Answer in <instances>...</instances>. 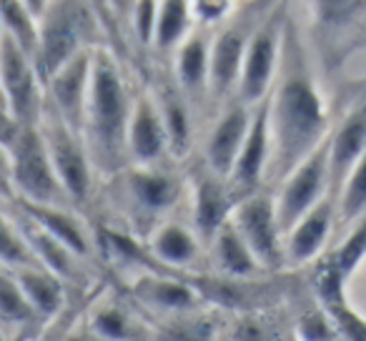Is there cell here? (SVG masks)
<instances>
[{
    "instance_id": "cell-1",
    "label": "cell",
    "mask_w": 366,
    "mask_h": 341,
    "mask_svg": "<svg viewBox=\"0 0 366 341\" xmlns=\"http://www.w3.org/2000/svg\"><path fill=\"white\" fill-rule=\"evenodd\" d=\"M331 123L334 118L326 106L324 83L311 61L304 28L289 13L279 73L266 98V126H269L266 189L281 184L329 138Z\"/></svg>"
},
{
    "instance_id": "cell-2",
    "label": "cell",
    "mask_w": 366,
    "mask_h": 341,
    "mask_svg": "<svg viewBox=\"0 0 366 341\" xmlns=\"http://www.w3.org/2000/svg\"><path fill=\"white\" fill-rule=\"evenodd\" d=\"M136 91L138 88L131 86L121 58L108 46L96 48L91 61V83H88L86 108H83L81 136L101 181L111 179L128 166L126 128Z\"/></svg>"
},
{
    "instance_id": "cell-3",
    "label": "cell",
    "mask_w": 366,
    "mask_h": 341,
    "mask_svg": "<svg viewBox=\"0 0 366 341\" xmlns=\"http://www.w3.org/2000/svg\"><path fill=\"white\" fill-rule=\"evenodd\" d=\"M103 186L108 201L118 211L121 231L141 244L186 204V171L178 168V163L126 166L103 181Z\"/></svg>"
},
{
    "instance_id": "cell-4",
    "label": "cell",
    "mask_w": 366,
    "mask_h": 341,
    "mask_svg": "<svg viewBox=\"0 0 366 341\" xmlns=\"http://www.w3.org/2000/svg\"><path fill=\"white\" fill-rule=\"evenodd\" d=\"M306 46L321 83L334 78L356 51L366 48V3L356 0H319L309 3Z\"/></svg>"
},
{
    "instance_id": "cell-5",
    "label": "cell",
    "mask_w": 366,
    "mask_h": 341,
    "mask_svg": "<svg viewBox=\"0 0 366 341\" xmlns=\"http://www.w3.org/2000/svg\"><path fill=\"white\" fill-rule=\"evenodd\" d=\"M101 13L91 3L73 0H48L41 21V48H38V76L46 81L83 51H96L103 46Z\"/></svg>"
},
{
    "instance_id": "cell-6",
    "label": "cell",
    "mask_w": 366,
    "mask_h": 341,
    "mask_svg": "<svg viewBox=\"0 0 366 341\" xmlns=\"http://www.w3.org/2000/svg\"><path fill=\"white\" fill-rule=\"evenodd\" d=\"M274 3H239L236 13L216 31H211L209 43V106L214 113L226 103L236 101L241 63L246 43L261 18L271 11Z\"/></svg>"
},
{
    "instance_id": "cell-7",
    "label": "cell",
    "mask_w": 366,
    "mask_h": 341,
    "mask_svg": "<svg viewBox=\"0 0 366 341\" xmlns=\"http://www.w3.org/2000/svg\"><path fill=\"white\" fill-rule=\"evenodd\" d=\"M36 128L41 133L43 146H46L53 171L66 191L68 201L78 211H83L93 201L98 186V174L93 168L91 153L83 143V136L71 126H66L48 103L43 106Z\"/></svg>"
},
{
    "instance_id": "cell-8",
    "label": "cell",
    "mask_w": 366,
    "mask_h": 341,
    "mask_svg": "<svg viewBox=\"0 0 366 341\" xmlns=\"http://www.w3.org/2000/svg\"><path fill=\"white\" fill-rule=\"evenodd\" d=\"M286 21H289V6L274 3L246 43L239 86H236V101H241L244 106L256 108L269 98L279 73Z\"/></svg>"
},
{
    "instance_id": "cell-9",
    "label": "cell",
    "mask_w": 366,
    "mask_h": 341,
    "mask_svg": "<svg viewBox=\"0 0 366 341\" xmlns=\"http://www.w3.org/2000/svg\"><path fill=\"white\" fill-rule=\"evenodd\" d=\"M13 201L36 206H73L58 181L36 126H23L11 146ZM76 209V206H73Z\"/></svg>"
},
{
    "instance_id": "cell-10",
    "label": "cell",
    "mask_w": 366,
    "mask_h": 341,
    "mask_svg": "<svg viewBox=\"0 0 366 341\" xmlns=\"http://www.w3.org/2000/svg\"><path fill=\"white\" fill-rule=\"evenodd\" d=\"M231 224L266 274L274 276L284 271V234L276 216L274 191L261 189L236 201Z\"/></svg>"
},
{
    "instance_id": "cell-11",
    "label": "cell",
    "mask_w": 366,
    "mask_h": 341,
    "mask_svg": "<svg viewBox=\"0 0 366 341\" xmlns=\"http://www.w3.org/2000/svg\"><path fill=\"white\" fill-rule=\"evenodd\" d=\"M329 141V138H326ZM326 141L306 158L301 166H296L281 184L274 189L276 216H279L281 234L291 229L296 221L304 219L309 211H314L321 201L331 199V181H329V151Z\"/></svg>"
},
{
    "instance_id": "cell-12",
    "label": "cell",
    "mask_w": 366,
    "mask_h": 341,
    "mask_svg": "<svg viewBox=\"0 0 366 341\" xmlns=\"http://www.w3.org/2000/svg\"><path fill=\"white\" fill-rule=\"evenodd\" d=\"M0 96L21 126H38L46 106V86L36 63L0 36Z\"/></svg>"
},
{
    "instance_id": "cell-13",
    "label": "cell",
    "mask_w": 366,
    "mask_h": 341,
    "mask_svg": "<svg viewBox=\"0 0 366 341\" xmlns=\"http://www.w3.org/2000/svg\"><path fill=\"white\" fill-rule=\"evenodd\" d=\"M236 201L239 199L231 191L229 181L206 168L201 158L191 161V166L186 168V206L191 214V226L204 246L229 221Z\"/></svg>"
},
{
    "instance_id": "cell-14",
    "label": "cell",
    "mask_w": 366,
    "mask_h": 341,
    "mask_svg": "<svg viewBox=\"0 0 366 341\" xmlns=\"http://www.w3.org/2000/svg\"><path fill=\"white\" fill-rule=\"evenodd\" d=\"M131 299L136 309L151 319L186 314L206 306V301L186 276L161 269H138L131 281Z\"/></svg>"
},
{
    "instance_id": "cell-15",
    "label": "cell",
    "mask_w": 366,
    "mask_h": 341,
    "mask_svg": "<svg viewBox=\"0 0 366 341\" xmlns=\"http://www.w3.org/2000/svg\"><path fill=\"white\" fill-rule=\"evenodd\" d=\"M326 151H329V181L334 199L346 176L351 174V168L366 153V91L359 88L349 98L344 111L334 118Z\"/></svg>"
},
{
    "instance_id": "cell-16",
    "label": "cell",
    "mask_w": 366,
    "mask_h": 341,
    "mask_svg": "<svg viewBox=\"0 0 366 341\" xmlns=\"http://www.w3.org/2000/svg\"><path fill=\"white\" fill-rule=\"evenodd\" d=\"M6 209L11 211L13 221H16L18 231H21L23 241H26L28 251L33 254V259L38 261V266L46 271H51L53 276L63 281L68 289L78 286L86 289L88 286V261H83L76 251L68 249L63 241H58L53 234H48L43 226H38L33 219H28L13 201H3Z\"/></svg>"
},
{
    "instance_id": "cell-17",
    "label": "cell",
    "mask_w": 366,
    "mask_h": 341,
    "mask_svg": "<svg viewBox=\"0 0 366 341\" xmlns=\"http://www.w3.org/2000/svg\"><path fill=\"white\" fill-rule=\"evenodd\" d=\"M126 156L128 166H161L173 163L168 153V136L163 126L161 111L153 98V93L146 88H138L133 98L131 118L126 128Z\"/></svg>"
},
{
    "instance_id": "cell-18",
    "label": "cell",
    "mask_w": 366,
    "mask_h": 341,
    "mask_svg": "<svg viewBox=\"0 0 366 341\" xmlns=\"http://www.w3.org/2000/svg\"><path fill=\"white\" fill-rule=\"evenodd\" d=\"M251 118H254V108L244 106L241 101L226 103L214 113L199 158L221 179L229 181L231 168H234L241 146L246 141V133L251 128Z\"/></svg>"
},
{
    "instance_id": "cell-19",
    "label": "cell",
    "mask_w": 366,
    "mask_h": 341,
    "mask_svg": "<svg viewBox=\"0 0 366 341\" xmlns=\"http://www.w3.org/2000/svg\"><path fill=\"white\" fill-rule=\"evenodd\" d=\"M148 259L156 269L171 274H196L201 264L206 266V246L191 224L178 219L163 221L143 244Z\"/></svg>"
},
{
    "instance_id": "cell-20",
    "label": "cell",
    "mask_w": 366,
    "mask_h": 341,
    "mask_svg": "<svg viewBox=\"0 0 366 341\" xmlns=\"http://www.w3.org/2000/svg\"><path fill=\"white\" fill-rule=\"evenodd\" d=\"M148 91L153 93L161 111L163 126H166L168 136V153L171 161L181 166L183 161H189L194 153L196 143V106L189 101V96L176 86V81L168 73L166 78L156 76V81L148 86Z\"/></svg>"
},
{
    "instance_id": "cell-21",
    "label": "cell",
    "mask_w": 366,
    "mask_h": 341,
    "mask_svg": "<svg viewBox=\"0 0 366 341\" xmlns=\"http://www.w3.org/2000/svg\"><path fill=\"white\" fill-rule=\"evenodd\" d=\"M331 241H334V199H326L284 234V269L314 266L331 249Z\"/></svg>"
},
{
    "instance_id": "cell-22",
    "label": "cell",
    "mask_w": 366,
    "mask_h": 341,
    "mask_svg": "<svg viewBox=\"0 0 366 341\" xmlns=\"http://www.w3.org/2000/svg\"><path fill=\"white\" fill-rule=\"evenodd\" d=\"M91 61L93 51L78 53L46 81V103L66 126H71L78 133L83 128V108H86L88 83H91Z\"/></svg>"
},
{
    "instance_id": "cell-23",
    "label": "cell",
    "mask_w": 366,
    "mask_h": 341,
    "mask_svg": "<svg viewBox=\"0 0 366 341\" xmlns=\"http://www.w3.org/2000/svg\"><path fill=\"white\" fill-rule=\"evenodd\" d=\"M206 266H209L211 276L234 281V284H256V281H264L269 276L254 259L241 234L234 229L231 216L216 231L214 239L206 244Z\"/></svg>"
},
{
    "instance_id": "cell-24",
    "label": "cell",
    "mask_w": 366,
    "mask_h": 341,
    "mask_svg": "<svg viewBox=\"0 0 366 341\" xmlns=\"http://www.w3.org/2000/svg\"><path fill=\"white\" fill-rule=\"evenodd\" d=\"M28 219H33L38 226L53 234L58 241L68 246L71 251H76L83 261L93 264L98 254V236L96 229L88 224V219L83 216V211L73 209V206H36V204H21L13 201Z\"/></svg>"
},
{
    "instance_id": "cell-25",
    "label": "cell",
    "mask_w": 366,
    "mask_h": 341,
    "mask_svg": "<svg viewBox=\"0 0 366 341\" xmlns=\"http://www.w3.org/2000/svg\"><path fill=\"white\" fill-rule=\"evenodd\" d=\"M266 171H269V126H266V101L254 108L251 128L231 168L229 186L236 199H244L256 191L266 189Z\"/></svg>"
},
{
    "instance_id": "cell-26",
    "label": "cell",
    "mask_w": 366,
    "mask_h": 341,
    "mask_svg": "<svg viewBox=\"0 0 366 341\" xmlns=\"http://www.w3.org/2000/svg\"><path fill=\"white\" fill-rule=\"evenodd\" d=\"M209 43L211 31L194 28V33L171 56V78L189 96L196 111L209 106Z\"/></svg>"
},
{
    "instance_id": "cell-27",
    "label": "cell",
    "mask_w": 366,
    "mask_h": 341,
    "mask_svg": "<svg viewBox=\"0 0 366 341\" xmlns=\"http://www.w3.org/2000/svg\"><path fill=\"white\" fill-rule=\"evenodd\" d=\"M83 324L103 341H148V329L136 316V306L113 294L98 296L88 306Z\"/></svg>"
},
{
    "instance_id": "cell-28",
    "label": "cell",
    "mask_w": 366,
    "mask_h": 341,
    "mask_svg": "<svg viewBox=\"0 0 366 341\" xmlns=\"http://www.w3.org/2000/svg\"><path fill=\"white\" fill-rule=\"evenodd\" d=\"M219 311L201 306L186 314L161 316L151 319L146 316L148 341H221V319Z\"/></svg>"
},
{
    "instance_id": "cell-29",
    "label": "cell",
    "mask_w": 366,
    "mask_h": 341,
    "mask_svg": "<svg viewBox=\"0 0 366 341\" xmlns=\"http://www.w3.org/2000/svg\"><path fill=\"white\" fill-rule=\"evenodd\" d=\"M13 274H16V281L21 286L23 296H26L28 306L33 309L41 324L56 321L63 314L68 286L58 276H53L51 271L41 269V266H26V269H16Z\"/></svg>"
},
{
    "instance_id": "cell-30",
    "label": "cell",
    "mask_w": 366,
    "mask_h": 341,
    "mask_svg": "<svg viewBox=\"0 0 366 341\" xmlns=\"http://www.w3.org/2000/svg\"><path fill=\"white\" fill-rule=\"evenodd\" d=\"M196 23L191 16L189 0H161L156 16V33H153L151 53L168 56L181 48V43L194 33Z\"/></svg>"
},
{
    "instance_id": "cell-31",
    "label": "cell",
    "mask_w": 366,
    "mask_h": 341,
    "mask_svg": "<svg viewBox=\"0 0 366 341\" xmlns=\"http://www.w3.org/2000/svg\"><path fill=\"white\" fill-rule=\"evenodd\" d=\"M366 216V153L334 196V241ZM331 241V244H334Z\"/></svg>"
},
{
    "instance_id": "cell-32",
    "label": "cell",
    "mask_w": 366,
    "mask_h": 341,
    "mask_svg": "<svg viewBox=\"0 0 366 341\" xmlns=\"http://www.w3.org/2000/svg\"><path fill=\"white\" fill-rule=\"evenodd\" d=\"M0 26L3 36L33 63L38 61V48H41V26L33 21L23 0H0Z\"/></svg>"
},
{
    "instance_id": "cell-33",
    "label": "cell",
    "mask_w": 366,
    "mask_h": 341,
    "mask_svg": "<svg viewBox=\"0 0 366 341\" xmlns=\"http://www.w3.org/2000/svg\"><path fill=\"white\" fill-rule=\"evenodd\" d=\"M33 324H41V321L28 306L26 296L16 281V274H13V269L0 266V329L11 339L18 331H28Z\"/></svg>"
},
{
    "instance_id": "cell-34",
    "label": "cell",
    "mask_w": 366,
    "mask_h": 341,
    "mask_svg": "<svg viewBox=\"0 0 366 341\" xmlns=\"http://www.w3.org/2000/svg\"><path fill=\"white\" fill-rule=\"evenodd\" d=\"M0 266L6 269H26V266H38L33 254L28 251L26 241H23L21 231H18L16 221H13L11 211L0 201Z\"/></svg>"
},
{
    "instance_id": "cell-35",
    "label": "cell",
    "mask_w": 366,
    "mask_h": 341,
    "mask_svg": "<svg viewBox=\"0 0 366 341\" xmlns=\"http://www.w3.org/2000/svg\"><path fill=\"white\" fill-rule=\"evenodd\" d=\"M291 339L294 341H344L331 321V316L314 301L306 311H301L291 324Z\"/></svg>"
},
{
    "instance_id": "cell-36",
    "label": "cell",
    "mask_w": 366,
    "mask_h": 341,
    "mask_svg": "<svg viewBox=\"0 0 366 341\" xmlns=\"http://www.w3.org/2000/svg\"><path fill=\"white\" fill-rule=\"evenodd\" d=\"M221 341H279V329H276L271 316L264 309L244 311L234 321L226 339L221 336Z\"/></svg>"
},
{
    "instance_id": "cell-37",
    "label": "cell",
    "mask_w": 366,
    "mask_h": 341,
    "mask_svg": "<svg viewBox=\"0 0 366 341\" xmlns=\"http://www.w3.org/2000/svg\"><path fill=\"white\" fill-rule=\"evenodd\" d=\"M156 16H158V3L156 0H138L131 6V16H128V33L141 48L151 51L153 33H156Z\"/></svg>"
},
{
    "instance_id": "cell-38",
    "label": "cell",
    "mask_w": 366,
    "mask_h": 341,
    "mask_svg": "<svg viewBox=\"0 0 366 341\" xmlns=\"http://www.w3.org/2000/svg\"><path fill=\"white\" fill-rule=\"evenodd\" d=\"M189 3L196 28H206V31H216L239 8V3L234 0H189Z\"/></svg>"
},
{
    "instance_id": "cell-39",
    "label": "cell",
    "mask_w": 366,
    "mask_h": 341,
    "mask_svg": "<svg viewBox=\"0 0 366 341\" xmlns=\"http://www.w3.org/2000/svg\"><path fill=\"white\" fill-rule=\"evenodd\" d=\"M344 301L349 304L351 311L361 316L366 321V259L356 266L354 274L346 279L344 284Z\"/></svg>"
},
{
    "instance_id": "cell-40",
    "label": "cell",
    "mask_w": 366,
    "mask_h": 341,
    "mask_svg": "<svg viewBox=\"0 0 366 341\" xmlns=\"http://www.w3.org/2000/svg\"><path fill=\"white\" fill-rule=\"evenodd\" d=\"M21 131H23V126L13 118V113L8 111L6 101H3V96H0V146L11 151V146L16 143V138Z\"/></svg>"
},
{
    "instance_id": "cell-41",
    "label": "cell",
    "mask_w": 366,
    "mask_h": 341,
    "mask_svg": "<svg viewBox=\"0 0 366 341\" xmlns=\"http://www.w3.org/2000/svg\"><path fill=\"white\" fill-rule=\"evenodd\" d=\"M0 201H13L11 189V151L0 146Z\"/></svg>"
},
{
    "instance_id": "cell-42",
    "label": "cell",
    "mask_w": 366,
    "mask_h": 341,
    "mask_svg": "<svg viewBox=\"0 0 366 341\" xmlns=\"http://www.w3.org/2000/svg\"><path fill=\"white\" fill-rule=\"evenodd\" d=\"M61 341H103L101 336H96L86 324H83V316L78 321H73L66 329V334L61 336Z\"/></svg>"
},
{
    "instance_id": "cell-43",
    "label": "cell",
    "mask_w": 366,
    "mask_h": 341,
    "mask_svg": "<svg viewBox=\"0 0 366 341\" xmlns=\"http://www.w3.org/2000/svg\"><path fill=\"white\" fill-rule=\"evenodd\" d=\"M0 341H11V339H8V334H6L3 329H0Z\"/></svg>"
},
{
    "instance_id": "cell-44",
    "label": "cell",
    "mask_w": 366,
    "mask_h": 341,
    "mask_svg": "<svg viewBox=\"0 0 366 341\" xmlns=\"http://www.w3.org/2000/svg\"><path fill=\"white\" fill-rule=\"evenodd\" d=\"M359 88H361V91H366V78L361 81V86H359Z\"/></svg>"
},
{
    "instance_id": "cell-45",
    "label": "cell",
    "mask_w": 366,
    "mask_h": 341,
    "mask_svg": "<svg viewBox=\"0 0 366 341\" xmlns=\"http://www.w3.org/2000/svg\"><path fill=\"white\" fill-rule=\"evenodd\" d=\"M0 36H3V26H0Z\"/></svg>"
}]
</instances>
